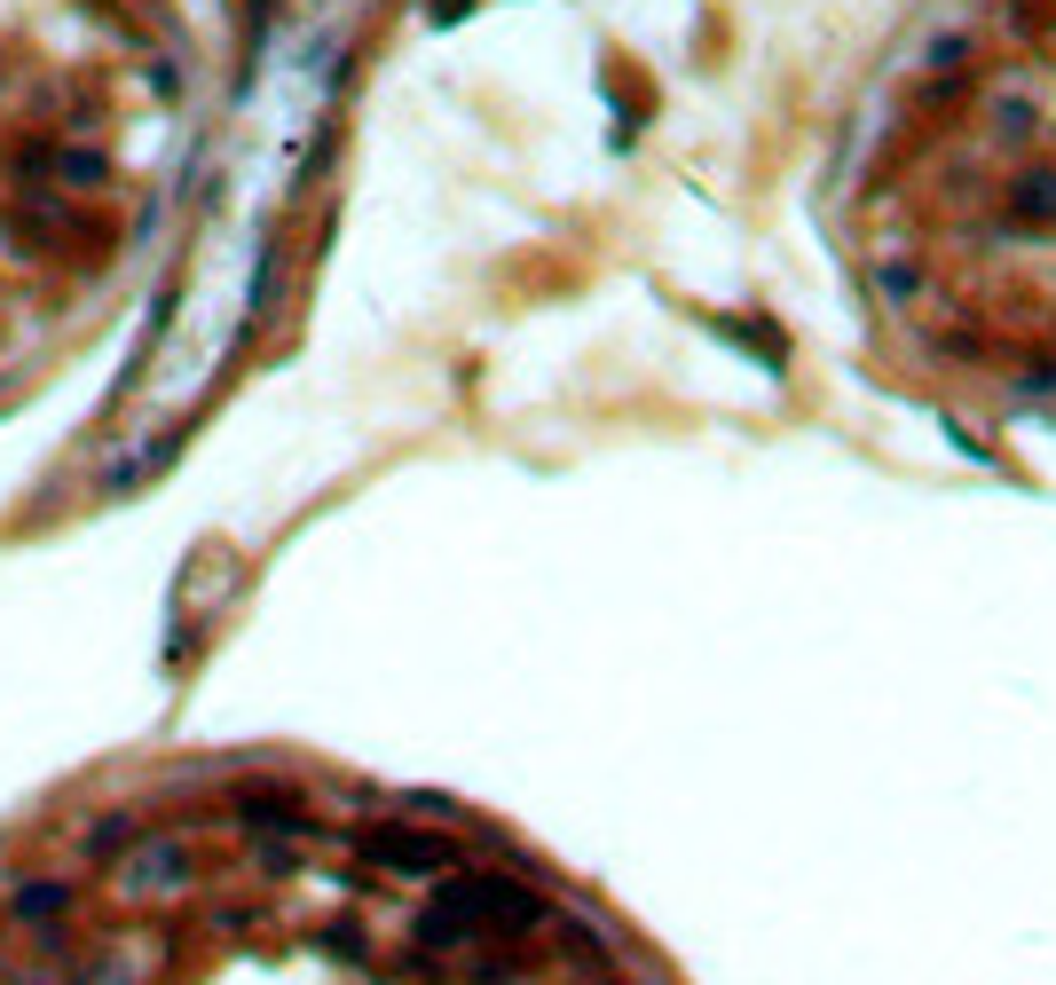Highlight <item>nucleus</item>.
<instances>
[{"label":"nucleus","mask_w":1056,"mask_h":985,"mask_svg":"<svg viewBox=\"0 0 1056 985\" xmlns=\"http://www.w3.org/2000/svg\"><path fill=\"white\" fill-rule=\"evenodd\" d=\"M56 907H71V891H63V883H32V891H17V915H24V923H48Z\"/></svg>","instance_id":"obj_2"},{"label":"nucleus","mask_w":1056,"mask_h":985,"mask_svg":"<svg viewBox=\"0 0 1056 985\" xmlns=\"http://www.w3.org/2000/svg\"><path fill=\"white\" fill-rule=\"evenodd\" d=\"M190 875H198V859H190L182 836L127 844V859H119V891H127V899H166V891H182Z\"/></svg>","instance_id":"obj_1"}]
</instances>
